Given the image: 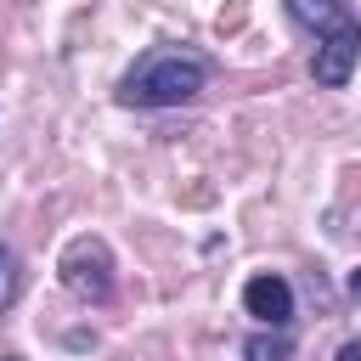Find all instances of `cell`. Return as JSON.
<instances>
[{
  "instance_id": "cell-8",
  "label": "cell",
  "mask_w": 361,
  "mask_h": 361,
  "mask_svg": "<svg viewBox=\"0 0 361 361\" xmlns=\"http://www.w3.org/2000/svg\"><path fill=\"white\" fill-rule=\"evenodd\" d=\"M338 361H361V338H350V344L338 350Z\"/></svg>"
},
{
  "instance_id": "cell-6",
  "label": "cell",
  "mask_w": 361,
  "mask_h": 361,
  "mask_svg": "<svg viewBox=\"0 0 361 361\" xmlns=\"http://www.w3.org/2000/svg\"><path fill=\"white\" fill-rule=\"evenodd\" d=\"M288 355H293L288 333H254V338H243V361H288Z\"/></svg>"
},
{
  "instance_id": "cell-3",
  "label": "cell",
  "mask_w": 361,
  "mask_h": 361,
  "mask_svg": "<svg viewBox=\"0 0 361 361\" xmlns=\"http://www.w3.org/2000/svg\"><path fill=\"white\" fill-rule=\"evenodd\" d=\"M355 56H361V17H355V11H344V17H338L327 34H322V45H316V62H310L316 85H327V90L350 85Z\"/></svg>"
},
{
  "instance_id": "cell-1",
  "label": "cell",
  "mask_w": 361,
  "mask_h": 361,
  "mask_svg": "<svg viewBox=\"0 0 361 361\" xmlns=\"http://www.w3.org/2000/svg\"><path fill=\"white\" fill-rule=\"evenodd\" d=\"M209 85V56L186 45H152L135 56V68L118 79L124 107H180Z\"/></svg>"
},
{
  "instance_id": "cell-9",
  "label": "cell",
  "mask_w": 361,
  "mask_h": 361,
  "mask_svg": "<svg viewBox=\"0 0 361 361\" xmlns=\"http://www.w3.org/2000/svg\"><path fill=\"white\" fill-rule=\"evenodd\" d=\"M350 293H355V299H361V271H350Z\"/></svg>"
},
{
  "instance_id": "cell-7",
  "label": "cell",
  "mask_w": 361,
  "mask_h": 361,
  "mask_svg": "<svg viewBox=\"0 0 361 361\" xmlns=\"http://www.w3.org/2000/svg\"><path fill=\"white\" fill-rule=\"evenodd\" d=\"M17 293H23V259L11 243H0V316L17 305Z\"/></svg>"
},
{
  "instance_id": "cell-10",
  "label": "cell",
  "mask_w": 361,
  "mask_h": 361,
  "mask_svg": "<svg viewBox=\"0 0 361 361\" xmlns=\"http://www.w3.org/2000/svg\"><path fill=\"white\" fill-rule=\"evenodd\" d=\"M0 361H17V355H0Z\"/></svg>"
},
{
  "instance_id": "cell-5",
  "label": "cell",
  "mask_w": 361,
  "mask_h": 361,
  "mask_svg": "<svg viewBox=\"0 0 361 361\" xmlns=\"http://www.w3.org/2000/svg\"><path fill=\"white\" fill-rule=\"evenodd\" d=\"M344 11H350L344 0H288V17H293L299 28H316V34H327Z\"/></svg>"
},
{
  "instance_id": "cell-4",
  "label": "cell",
  "mask_w": 361,
  "mask_h": 361,
  "mask_svg": "<svg viewBox=\"0 0 361 361\" xmlns=\"http://www.w3.org/2000/svg\"><path fill=\"white\" fill-rule=\"evenodd\" d=\"M243 305H248V316H259V322H271V327H288V322H293V288H288L276 271L248 276Z\"/></svg>"
},
{
  "instance_id": "cell-2",
  "label": "cell",
  "mask_w": 361,
  "mask_h": 361,
  "mask_svg": "<svg viewBox=\"0 0 361 361\" xmlns=\"http://www.w3.org/2000/svg\"><path fill=\"white\" fill-rule=\"evenodd\" d=\"M56 271H62V288H68L73 299H85V305L113 299V254H107L102 237H73V243L62 248Z\"/></svg>"
}]
</instances>
